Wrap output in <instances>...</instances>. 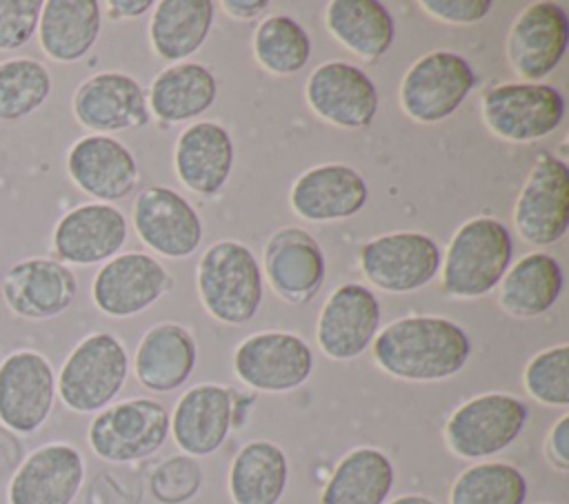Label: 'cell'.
<instances>
[{"mask_svg": "<svg viewBox=\"0 0 569 504\" xmlns=\"http://www.w3.org/2000/svg\"><path fill=\"white\" fill-rule=\"evenodd\" d=\"M471 355L465 329L447 317L409 315L373 337L376 364L398 380L440 382L460 373Z\"/></svg>", "mask_w": 569, "mask_h": 504, "instance_id": "obj_1", "label": "cell"}, {"mask_svg": "<svg viewBox=\"0 0 569 504\" xmlns=\"http://www.w3.org/2000/svg\"><path fill=\"white\" fill-rule=\"evenodd\" d=\"M196 289L211 317L224 324H244L260 309L262 271L249 246L238 240H220L200 255Z\"/></svg>", "mask_w": 569, "mask_h": 504, "instance_id": "obj_2", "label": "cell"}, {"mask_svg": "<svg viewBox=\"0 0 569 504\" xmlns=\"http://www.w3.org/2000/svg\"><path fill=\"white\" fill-rule=\"evenodd\" d=\"M127 375L124 344L107 331L89 333L64 357L56 375V395L73 413H98L116 400Z\"/></svg>", "mask_w": 569, "mask_h": 504, "instance_id": "obj_3", "label": "cell"}, {"mask_svg": "<svg viewBox=\"0 0 569 504\" xmlns=\"http://www.w3.org/2000/svg\"><path fill=\"white\" fill-rule=\"evenodd\" d=\"M513 242L509 229L496 218H471L451 238L442 289L451 298L473 300L498 286L511 264Z\"/></svg>", "mask_w": 569, "mask_h": 504, "instance_id": "obj_4", "label": "cell"}, {"mask_svg": "<svg viewBox=\"0 0 569 504\" xmlns=\"http://www.w3.org/2000/svg\"><path fill=\"white\" fill-rule=\"evenodd\" d=\"M169 437V411L151 397H131L104 406L87 429L93 455L111 464H129L153 455Z\"/></svg>", "mask_w": 569, "mask_h": 504, "instance_id": "obj_5", "label": "cell"}, {"mask_svg": "<svg viewBox=\"0 0 569 504\" xmlns=\"http://www.w3.org/2000/svg\"><path fill=\"white\" fill-rule=\"evenodd\" d=\"M527 406L509 393H482L462 402L445 424L449 451L462 460L491 457L511 446L525 424Z\"/></svg>", "mask_w": 569, "mask_h": 504, "instance_id": "obj_6", "label": "cell"}, {"mask_svg": "<svg viewBox=\"0 0 569 504\" xmlns=\"http://www.w3.org/2000/svg\"><path fill=\"white\" fill-rule=\"evenodd\" d=\"M487 129L507 142H533L553 133L565 115L562 93L542 82H507L480 102Z\"/></svg>", "mask_w": 569, "mask_h": 504, "instance_id": "obj_7", "label": "cell"}, {"mask_svg": "<svg viewBox=\"0 0 569 504\" xmlns=\"http://www.w3.org/2000/svg\"><path fill=\"white\" fill-rule=\"evenodd\" d=\"M473 84L476 73L460 53L431 51L402 75L400 107L416 122H442L460 109Z\"/></svg>", "mask_w": 569, "mask_h": 504, "instance_id": "obj_8", "label": "cell"}, {"mask_svg": "<svg viewBox=\"0 0 569 504\" xmlns=\"http://www.w3.org/2000/svg\"><path fill=\"white\" fill-rule=\"evenodd\" d=\"M56 402V371L36 349H16L0 360V424L16 435H33Z\"/></svg>", "mask_w": 569, "mask_h": 504, "instance_id": "obj_9", "label": "cell"}, {"mask_svg": "<svg viewBox=\"0 0 569 504\" xmlns=\"http://www.w3.org/2000/svg\"><path fill=\"white\" fill-rule=\"evenodd\" d=\"M233 371L249 389L287 393L309 380L313 371V353L296 333L262 331L244 337L236 346Z\"/></svg>", "mask_w": 569, "mask_h": 504, "instance_id": "obj_10", "label": "cell"}, {"mask_svg": "<svg viewBox=\"0 0 569 504\" xmlns=\"http://www.w3.org/2000/svg\"><path fill=\"white\" fill-rule=\"evenodd\" d=\"M0 295L16 317L44 322L62 315L73 304L78 278L71 266L56 258L31 255L13 262L4 271Z\"/></svg>", "mask_w": 569, "mask_h": 504, "instance_id": "obj_11", "label": "cell"}, {"mask_svg": "<svg viewBox=\"0 0 569 504\" xmlns=\"http://www.w3.org/2000/svg\"><path fill=\"white\" fill-rule=\"evenodd\" d=\"M518 235L536 246L558 242L569 224V169L551 153H540L513 204Z\"/></svg>", "mask_w": 569, "mask_h": 504, "instance_id": "obj_12", "label": "cell"}, {"mask_svg": "<svg viewBox=\"0 0 569 504\" xmlns=\"http://www.w3.org/2000/svg\"><path fill=\"white\" fill-rule=\"evenodd\" d=\"M365 278L389 293H409L427 286L440 269V249L418 231H398L369 240L360 249Z\"/></svg>", "mask_w": 569, "mask_h": 504, "instance_id": "obj_13", "label": "cell"}, {"mask_svg": "<svg viewBox=\"0 0 569 504\" xmlns=\"http://www.w3.org/2000/svg\"><path fill=\"white\" fill-rule=\"evenodd\" d=\"M84 457L73 444H40L11 473L7 504H73L84 484Z\"/></svg>", "mask_w": 569, "mask_h": 504, "instance_id": "obj_14", "label": "cell"}, {"mask_svg": "<svg viewBox=\"0 0 569 504\" xmlns=\"http://www.w3.org/2000/svg\"><path fill=\"white\" fill-rule=\"evenodd\" d=\"M169 286V273L156 258L129 251L98 269L91 282V300L109 317H131L158 302Z\"/></svg>", "mask_w": 569, "mask_h": 504, "instance_id": "obj_15", "label": "cell"}, {"mask_svg": "<svg viewBox=\"0 0 569 504\" xmlns=\"http://www.w3.org/2000/svg\"><path fill=\"white\" fill-rule=\"evenodd\" d=\"M127 242L124 213L107 202H84L69 209L51 231L56 260L71 266H89L118 255Z\"/></svg>", "mask_w": 569, "mask_h": 504, "instance_id": "obj_16", "label": "cell"}, {"mask_svg": "<svg viewBox=\"0 0 569 504\" xmlns=\"http://www.w3.org/2000/svg\"><path fill=\"white\" fill-rule=\"evenodd\" d=\"M569 44V18L556 2H531L513 20L507 36L511 69L529 82L547 78Z\"/></svg>", "mask_w": 569, "mask_h": 504, "instance_id": "obj_17", "label": "cell"}, {"mask_svg": "<svg viewBox=\"0 0 569 504\" xmlns=\"http://www.w3.org/2000/svg\"><path fill=\"white\" fill-rule=\"evenodd\" d=\"M71 111L84 129L100 135L149 122L144 89L122 71H100L82 80L73 91Z\"/></svg>", "mask_w": 569, "mask_h": 504, "instance_id": "obj_18", "label": "cell"}, {"mask_svg": "<svg viewBox=\"0 0 569 504\" xmlns=\"http://www.w3.org/2000/svg\"><path fill=\"white\" fill-rule=\"evenodd\" d=\"M305 98L318 118L342 129L369 127L380 102L371 78L345 60H329L313 69Z\"/></svg>", "mask_w": 569, "mask_h": 504, "instance_id": "obj_19", "label": "cell"}, {"mask_svg": "<svg viewBox=\"0 0 569 504\" xmlns=\"http://www.w3.org/2000/svg\"><path fill=\"white\" fill-rule=\"evenodd\" d=\"M380 304L376 295L356 282L342 284L327 298L316 326L320 351L338 362L358 357L376 337Z\"/></svg>", "mask_w": 569, "mask_h": 504, "instance_id": "obj_20", "label": "cell"}, {"mask_svg": "<svg viewBox=\"0 0 569 504\" xmlns=\"http://www.w3.org/2000/svg\"><path fill=\"white\" fill-rule=\"evenodd\" d=\"M69 180L96 202H116L127 198L138 184V164L133 153L111 135H82L67 151Z\"/></svg>", "mask_w": 569, "mask_h": 504, "instance_id": "obj_21", "label": "cell"}, {"mask_svg": "<svg viewBox=\"0 0 569 504\" xmlns=\"http://www.w3.org/2000/svg\"><path fill=\"white\" fill-rule=\"evenodd\" d=\"M236 420L233 391L222 384L202 382L176 402L169 415V433L184 455H213L227 440Z\"/></svg>", "mask_w": 569, "mask_h": 504, "instance_id": "obj_22", "label": "cell"}, {"mask_svg": "<svg viewBox=\"0 0 569 504\" xmlns=\"http://www.w3.org/2000/svg\"><path fill=\"white\" fill-rule=\"evenodd\" d=\"M133 229L138 238L164 258H187L202 240V222L196 209L169 187H147L133 202Z\"/></svg>", "mask_w": 569, "mask_h": 504, "instance_id": "obj_23", "label": "cell"}, {"mask_svg": "<svg viewBox=\"0 0 569 504\" xmlns=\"http://www.w3.org/2000/svg\"><path fill=\"white\" fill-rule=\"evenodd\" d=\"M369 198L365 178L349 164H318L291 187L289 202L296 215L309 222L347 220L362 211Z\"/></svg>", "mask_w": 569, "mask_h": 504, "instance_id": "obj_24", "label": "cell"}, {"mask_svg": "<svg viewBox=\"0 0 569 504\" xmlns=\"http://www.w3.org/2000/svg\"><path fill=\"white\" fill-rule=\"evenodd\" d=\"M264 269L278 298L302 304L322 286L325 253L307 231L280 229L264 246Z\"/></svg>", "mask_w": 569, "mask_h": 504, "instance_id": "obj_25", "label": "cell"}, {"mask_svg": "<svg viewBox=\"0 0 569 504\" xmlns=\"http://www.w3.org/2000/svg\"><path fill=\"white\" fill-rule=\"evenodd\" d=\"M173 169L184 189L198 195L218 193L233 169V140L222 124L193 122L173 149Z\"/></svg>", "mask_w": 569, "mask_h": 504, "instance_id": "obj_26", "label": "cell"}, {"mask_svg": "<svg viewBox=\"0 0 569 504\" xmlns=\"http://www.w3.org/2000/svg\"><path fill=\"white\" fill-rule=\"evenodd\" d=\"M196 340L189 329L176 322L151 326L133 357L138 382L153 393H169L182 386L196 366Z\"/></svg>", "mask_w": 569, "mask_h": 504, "instance_id": "obj_27", "label": "cell"}, {"mask_svg": "<svg viewBox=\"0 0 569 504\" xmlns=\"http://www.w3.org/2000/svg\"><path fill=\"white\" fill-rule=\"evenodd\" d=\"M102 11L96 0H47L38 20L40 51L60 64L82 60L100 36Z\"/></svg>", "mask_w": 569, "mask_h": 504, "instance_id": "obj_28", "label": "cell"}, {"mask_svg": "<svg viewBox=\"0 0 569 504\" xmlns=\"http://www.w3.org/2000/svg\"><path fill=\"white\" fill-rule=\"evenodd\" d=\"M218 95V80L200 62H178L162 69L149 89V113L162 122H184L202 115Z\"/></svg>", "mask_w": 569, "mask_h": 504, "instance_id": "obj_29", "label": "cell"}, {"mask_svg": "<svg viewBox=\"0 0 569 504\" xmlns=\"http://www.w3.org/2000/svg\"><path fill=\"white\" fill-rule=\"evenodd\" d=\"M562 291V269L549 253H527L498 282V304L513 317L547 313Z\"/></svg>", "mask_w": 569, "mask_h": 504, "instance_id": "obj_30", "label": "cell"}, {"mask_svg": "<svg viewBox=\"0 0 569 504\" xmlns=\"http://www.w3.org/2000/svg\"><path fill=\"white\" fill-rule=\"evenodd\" d=\"M327 31L362 60L385 56L396 38V24L378 0H331L325 11Z\"/></svg>", "mask_w": 569, "mask_h": 504, "instance_id": "obj_31", "label": "cell"}, {"mask_svg": "<svg viewBox=\"0 0 569 504\" xmlns=\"http://www.w3.org/2000/svg\"><path fill=\"white\" fill-rule=\"evenodd\" d=\"M289 460L267 440L244 444L229 466V497L233 504H278L287 491Z\"/></svg>", "mask_w": 569, "mask_h": 504, "instance_id": "obj_32", "label": "cell"}, {"mask_svg": "<svg viewBox=\"0 0 569 504\" xmlns=\"http://www.w3.org/2000/svg\"><path fill=\"white\" fill-rule=\"evenodd\" d=\"M393 482L391 460L380 448L358 446L336 464L320 504H385Z\"/></svg>", "mask_w": 569, "mask_h": 504, "instance_id": "obj_33", "label": "cell"}, {"mask_svg": "<svg viewBox=\"0 0 569 504\" xmlns=\"http://www.w3.org/2000/svg\"><path fill=\"white\" fill-rule=\"evenodd\" d=\"M211 0H160L149 20V42L169 62H182L196 53L213 24Z\"/></svg>", "mask_w": 569, "mask_h": 504, "instance_id": "obj_34", "label": "cell"}, {"mask_svg": "<svg viewBox=\"0 0 569 504\" xmlns=\"http://www.w3.org/2000/svg\"><path fill=\"white\" fill-rule=\"evenodd\" d=\"M53 80L36 58L0 60V122H18L36 113L51 95Z\"/></svg>", "mask_w": 569, "mask_h": 504, "instance_id": "obj_35", "label": "cell"}, {"mask_svg": "<svg viewBox=\"0 0 569 504\" xmlns=\"http://www.w3.org/2000/svg\"><path fill=\"white\" fill-rule=\"evenodd\" d=\"M527 480L509 462H478L449 488V504H525Z\"/></svg>", "mask_w": 569, "mask_h": 504, "instance_id": "obj_36", "label": "cell"}, {"mask_svg": "<svg viewBox=\"0 0 569 504\" xmlns=\"http://www.w3.org/2000/svg\"><path fill=\"white\" fill-rule=\"evenodd\" d=\"M253 56L269 73L291 75L309 62L311 40L300 22L276 13L256 27Z\"/></svg>", "mask_w": 569, "mask_h": 504, "instance_id": "obj_37", "label": "cell"}, {"mask_svg": "<svg viewBox=\"0 0 569 504\" xmlns=\"http://www.w3.org/2000/svg\"><path fill=\"white\" fill-rule=\"evenodd\" d=\"M527 393L545 406L569 404V346L558 344L540 351L525 366Z\"/></svg>", "mask_w": 569, "mask_h": 504, "instance_id": "obj_38", "label": "cell"}, {"mask_svg": "<svg viewBox=\"0 0 569 504\" xmlns=\"http://www.w3.org/2000/svg\"><path fill=\"white\" fill-rule=\"evenodd\" d=\"M202 466L191 455L164 460L149 477V491L160 504H187L202 486Z\"/></svg>", "mask_w": 569, "mask_h": 504, "instance_id": "obj_39", "label": "cell"}, {"mask_svg": "<svg viewBox=\"0 0 569 504\" xmlns=\"http://www.w3.org/2000/svg\"><path fill=\"white\" fill-rule=\"evenodd\" d=\"M42 0H0V51L22 49L38 29Z\"/></svg>", "mask_w": 569, "mask_h": 504, "instance_id": "obj_40", "label": "cell"}, {"mask_svg": "<svg viewBox=\"0 0 569 504\" xmlns=\"http://www.w3.org/2000/svg\"><path fill=\"white\" fill-rule=\"evenodd\" d=\"M425 13L449 24H473L489 16L491 0H420Z\"/></svg>", "mask_w": 569, "mask_h": 504, "instance_id": "obj_41", "label": "cell"}, {"mask_svg": "<svg viewBox=\"0 0 569 504\" xmlns=\"http://www.w3.org/2000/svg\"><path fill=\"white\" fill-rule=\"evenodd\" d=\"M547 457L558 471H569V415H560L547 437Z\"/></svg>", "mask_w": 569, "mask_h": 504, "instance_id": "obj_42", "label": "cell"}, {"mask_svg": "<svg viewBox=\"0 0 569 504\" xmlns=\"http://www.w3.org/2000/svg\"><path fill=\"white\" fill-rule=\"evenodd\" d=\"M24 455L27 453L22 440L0 424V477H11V473L20 466Z\"/></svg>", "mask_w": 569, "mask_h": 504, "instance_id": "obj_43", "label": "cell"}, {"mask_svg": "<svg viewBox=\"0 0 569 504\" xmlns=\"http://www.w3.org/2000/svg\"><path fill=\"white\" fill-rule=\"evenodd\" d=\"M222 9L238 18V20H251L269 9V0H222Z\"/></svg>", "mask_w": 569, "mask_h": 504, "instance_id": "obj_44", "label": "cell"}, {"mask_svg": "<svg viewBox=\"0 0 569 504\" xmlns=\"http://www.w3.org/2000/svg\"><path fill=\"white\" fill-rule=\"evenodd\" d=\"M153 7L151 0H109L107 2V13L111 20H120V18H138L142 13H147Z\"/></svg>", "mask_w": 569, "mask_h": 504, "instance_id": "obj_45", "label": "cell"}, {"mask_svg": "<svg viewBox=\"0 0 569 504\" xmlns=\"http://www.w3.org/2000/svg\"><path fill=\"white\" fill-rule=\"evenodd\" d=\"M387 504H436L431 497L427 495H418V493H409V495H400Z\"/></svg>", "mask_w": 569, "mask_h": 504, "instance_id": "obj_46", "label": "cell"}]
</instances>
